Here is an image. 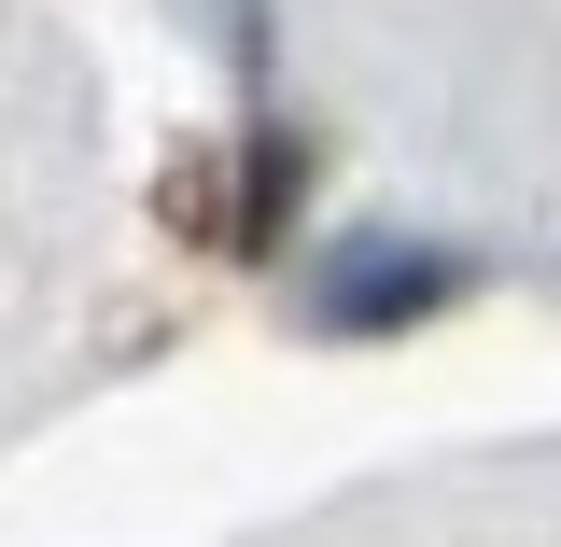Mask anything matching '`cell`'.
<instances>
[{
  "instance_id": "obj_1",
  "label": "cell",
  "mask_w": 561,
  "mask_h": 547,
  "mask_svg": "<svg viewBox=\"0 0 561 547\" xmlns=\"http://www.w3.org/2000/svg\"><path fill=\"white\" fill-rule=\"evenodd\" d=\"M463 295V253H337L323 267V323H421Z\"/></svg>"
}]
</instances>
